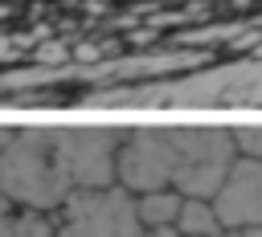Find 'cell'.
I'll list each match as a JSON object with an SVG mask.
<instances>
[{
	"label": "cell",
	"instance_id": "obj_1",
	"mask_svg": "<svg viewBox=\"0 0 262 237\" xmlns=\"http://www.w3.org/2000/svg\"><path fill=\"white\" fill-rule=\"evenodd\" d=\"M242 159L233 127H135L119 151V188L156 192L176 188L213 200Z\"/></svg>",
	"mask_w": 262,
	"mask_h": 237
},
{
	"label": "cell",
	"instance_id": "obj_2",
	"mask_svg": "<svg viewBox=\"0 0 262 237\" xmlns=\"http://www.w3.org/2000/svg\"><path fill=\"white\" fill-rule=\"evenodd\" d=\"M78 192L61 127H8L0 139V200L61 212Z\"/></svg>",
	"mask_w": 262,
	"mask_h": 237
},
{
	"label": "cell",
	"instance_id": "obj_3",
	"mask_svg": "<svg viewBox=\"0 0 262 237\" xmlns=\"http://www.w3.org/2000/svg\"><path fill=\"white\" fill-rule=\"evenodd\" d=\"M143 221L135 212V192L127 188H90L74 192L57 212V237H143Z\"/></svg>",
	"mask_w": 262,
	"mask_h": 237
},
{
	"label": "cell",
	"instance_id": "obj_4",
	"mask_svg": "<svg viewBox=\"0 0 262 237\" xmlns=\"http://www.w3.org/2000/svg\"><path fill=\"white\" fill-rule=\"evenodd\" d=\"M123 139L127 131H115V127H61V147H66V163L74 172L78 192L119 184Z\"/></svg>",
	"mask_w": 262,
	"mask_h": 237
},
{
	"label": "cell",
	"instance_id": "obj_5",
	"mask_svg": "<svg viewBox=\"0 0 262 237\" xmlns=\"http://www.w3.org/2000/svg\"><path fill=\"white\" fill-rule=\"evenodd\" d=\"M225 229H258L262 225V159H237L221 192L213 196Z\"/></svg>",
	"mask_w": 262,
	"mask_h": 237
},
{
	"label": "cell",
	"instance_id": "obj_6",
	"mask_svg": "<svg viewBox=\"0 0 262 237\" xmlns=\"http://www.w3.org/2000/svg\"><path fill=\"white\" fill-rule=\"evenodd\" d=\"M0 237H57V212L29 204H0Z\"/></svg>",
	"mask_w": 262,
	"mask_h": 237
},
{
	"label": "cell",
	"instance_id": "obj_7",
	"mask_svg": "<svg viewBox=\"0 0 262 237\" xmlns=\"http://www.w3.org/2000/svg\"><path fill=\"white\" fill-rule=\"evenodd\" d=\"M184 192L176 188H156V192H139L135 196V212L143 221V229H164V225H176L180 221V208H184Z\"/></svg>",
	"mask_w": 262,
	"mask_h": 237
},
{
	"label": "cell",
	"instance_id": "obj_8",
	"mask_svg": "<svg viewBox=\"0 0 262 237\" xmlns=\"http://www.w3.org/2000/svg\"><path fill=\"white\" fill-rule=\"evenodd\" d=\"M176 229H180L184 237H221V233H225V221H221V212H217L213 200H196V196H188L184 208H180Z\"/></svg>",
	"mask_w": 262,
	"mask_h": 237
},
{
	"label": "cell",
	"instance_id": "obj_9",
	"mask_svg": "<svg viewBox=\"0 0 262 237\" xmlns=\"http://www.w3.org/2000/svg\"><path fill=\"white\" fill-rule=\"evenodd\" d=\"M233 139H237V151H242L246 159H262V127H258V123L233 127Z\"/></svg>",
	"mask_w": 262,
	"mask_h": 237
},
{
	"label": "cell",
	"instance_id": "obj_10",
	"mask_svg": "<svg viewBox=\"0 0 262 237\" xmlns=\"http://www.w3.org/2000/svg\"><path fill=\"white\" fill-rule=\"evenodd\" d=\"M143 237H184V233H180L176 225H164V229H147Z\"/></svg>",
	"mask_w": 262,
	"mask_h": 237
}]
</instances>
